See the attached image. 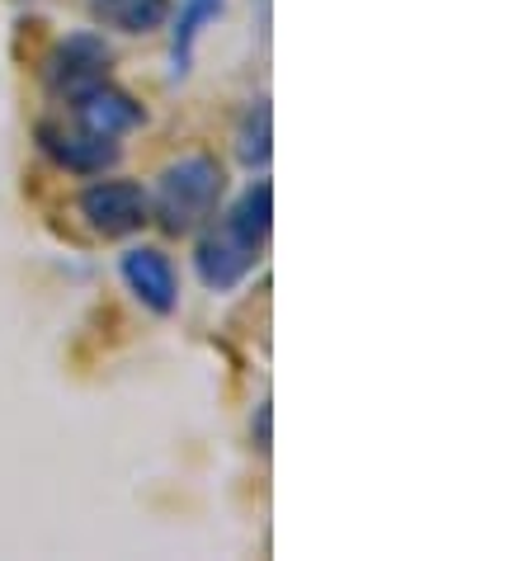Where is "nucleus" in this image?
<instances>
[{"instance_id":"1","label":"nucleus","mask_w":528,"mask_h":561,"mask_svg":"<svg viewBox=\"0 0 528 561\" xmlns=\"http://www.w3.org/2000/svg\"><path fill=\"white\" fill-rule=\"evenodd\" d=\"M222 190H227V175L213 156H184V161L161 170L151 213H157V222L170 231V237H180V231H194L217 208Z\"/></svg>"},{"instance_id":"2","label":"nucleus","mask_w":528,"mask_h":561,"mask_svg":"<svg viewBox=\"0 0 528 561\" xmlns=\"http://www.w3.org/2000/svg\"><path fill=\"white\" fill-rule=\"evenodd\" d=\"M76 213L90 222L100 237H133L137 227L151 222V198L133 180H95L76 198Z\"/></svg>"},{"instance_id":"3","label":"nucleus","mask_w":528,"mask_h":561,"mask_svg":"<svg viewBox=\"0 0 528 561\" xmlns=\"http://www.w3.org/2000/svg\"><path fill=\"white\" fill-rule=\"evenodd\" d=\"M108 61H114V53H108V43L100 34H71L43 61V81H48L53 95L71 100V95H81L85 85L108 81Z\"/></svg>"},{"instance_id":"4","label":"nucleus","mask_w":528,"mask_h":561,"mask_svg":"<svg viewBox=\"0 0 528 561\" xmlns=\"http://www.w3.org/2000/svg\"><path fill=\"white\" fill-rule=\"evenodd\" d=\"M38 147L71 175H104L118 161V142L90 128H61V123H38Z\"/></svg>"},{"instance_id":"5","label":"nucleus","mask_w":528,"mask_h":561,"mask_svg":"<svg viewBox=\"0 0 528 561\" xmlns=\"http://www.w3.org/2000/svg\"><path fill=\"white\" fill-rule=\"evenodd\" d=\"M71 108H76V123L90 133H100V137H118L123 133H133V128H142L147 114H142V104H137L133 95H123L118 85H108V81H95V85H85L81 95H71Z\"/></svg>"},{"instance_id":"6","label":"nucleus","mask_w":528,"mask_h":561,"mask_svg":"<svg viewBox=\"0 0 528 561\" xmlns=\"http://www.w3.org/2000/svg\"><path fill=\"white\" fill-rule=\"evenodd\" d=\"M118 270H123V284H128L151 311H161V317L175 311L180 278H175V264H170L161 251H151V245H133V251L123 255Z\"/></svg>"},{"instance_id":"7","label":"nucleus","mask_w":528,"mask_h":561,"mask_svg":"<svg viewBox=\"0 0 528 561\" xmlns=\"http://www.w3.org/2000/svg\"><path fill=\"white\" fill-rule=\"evenodd\" d=\"M255 260L260 251L255 245H245L237 241L231 231H208L204 241H198V251H194V264H198V278L213 288V293H227V288H237L245 274L255 270Z\"/></svg>"},{"instance_id":"8","label":"nucleus","mask_w":528,"mask_h":561,"mask_svg":"<svg viewBox=\"0 0 528 561\" xmlns=\"http://www.w3.org/2000/svg\"><path fill=\"white\" fill-rule=\"evenodd\" d=\"M231 237L245 241V245H255V251H264V241H269V227H274V190H269V180H260L251 184L241 198H237V208L227 213V222H222Z\"/></svg>"},{"instance_id":"9","label":"nucleus","mask_w":528,"mask_h":561,"mask_svg":"<svg viewBox=\"0 0 528 561\" xmlns=\"http://www.w3.org/2000/svg\"><path fill=\"white\" fill-rule=\"evenodd\" d=\"M90 20L104 28H123V34H151L165 24L170 0H85Z\"/></svg>"},{"instance_id":"10","label":"nucleus","mask_w":528,"mask_h":561,"mask_svg":"<svg viewBox=\"0 0 528 561\" xmlns=\"http://www.w3.org/2000/svg\"><path fill=\"white\" fill-rule=\"evenodd\" d=\"M227 0H184L180 14H175V34H170V71L184 76L194 61V43L204 34V24H213L222 14Z\"/></svg>"},{"instance_id":"11","label":"nucleus","mask_w":528,"mask_h":561,"mask_svg":"<svg viewBox=\"0 0 528 561\" xmlns=\"http://www.w3.org/2000/svg\"><path fill=\"white\" fill-rule=\"evenodd\" d=\"M237 156L251 170L269 165V100H251L241 128H237Z\"/></svg>"}]
</instances>
